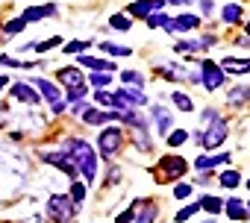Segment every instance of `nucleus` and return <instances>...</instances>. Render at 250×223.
Listing matches in <instances>:
<instances>
[{
  "label": "nucleus",
  "mask_w": 250,
  "mask_h": 223,
  "mask_svg": "<svg viewBox=\"0 0 250 223\" xmlns=\"http://www.w3.org/2000/svg\"><path fill=\"white\" fill-rule=\"evenodd\" d=\"M65 153H68V159L74 162L77 173H83L88 182H94V179H97V153L91 150V144H88V141H83V138H68Z\"/></svg>",
  "instance_id": "obj_1"
},
{
  "label": "nucleus",
  "mask_w": 250,
  "mask_h": 223,
  "mask_svg": "<svg viewBox=\"0 0 250 223\" xmlns=\"http://www.w3.org/2000/svg\"><path fill=\"white\" fill-rule=\"evenodd\" d=\"M227 135H229V127H227V121L218 115L215 109H206V112H203L200 132H197V141H200L206 150H215V147H221V144L227 141Z\"/></svg>",
  "instance_id": "obj_2"
},
{
  "label": "nucleus",
  "mask_w": 250,
  "mask_h": 223,
  "mask_svg": "<svg viewBox=\"0 0 250 223\" xmlns=\"http://www.w3.org/2000/svg\"><path fill=\"white\" fill-rule=\"evenodd\" d=\"M47 217L56 220V223H68L74 217V200L65 197V194H53L47 200Z\"/></svg>",
  "instance_id": "obj_3"
},
{
  "label": "nucleus",
  "mask_w": 250,
  "mask_h": 223,
  "mask_svg": "<svg viewBox=\"0 0 250 223\" xmlns=\"http://www.w3.org/2000/svg\"><path fill=\"white\" fill-rule=\"evenodd\" d=\"M121 130H115V127H109V130H103L100 132V153H103V159H115V153H118V147H121Z\"/></svg>",
  "instance_id": "obj_4"
},
{
  "label": "nucleus",
  "mask_w": 250,
  "mask_h": 223,
  "mask_svg": "<svg viewBox=\"0 0 250 223\" xmlns=\"http://www.w3.org/2000/svg\"><path fill=\"white\" fill-rule=\"evenodd\" d=\"M200 82H203L209 91H215V88L224 85V71H221L215 62H203V65H200Z\"/></svg>",
  "instance_id": "obj_5"
},
{
  "label": "nucleus",
  "mask_w": 250,
  "mask_h": 223,
  "mask_svg": "<svg viewBox=\"0 0 250 223\" xmlns=\"http://www.w3.org/2000/svg\"><path fill=\"white\" fill-rule=\"evenodd\" d=\"M33 88H39V97H44L47 103H53V112H56V115L65 109V106L59 103V94H62V91H59L50 79H36V82H33Z\"/></svg>",
  "instance_id": "obj_6"
},
{
  "label": "nucleus",
  "mask_w": 250,
  "mask_h": 223,
  "mask_svg": "<svg viewBox=\"0 0 250 223\" xmlns=\"http://www.w3.org/2000/svg\"><path fill=\"white\" fill-rule=\"evenodd\" d=\"M83 121L91 124V127H100V124H112V121H121V112H100V109H85L83 112Z\"/></svg>",
  "instance_id": "obj_7"
},
{
  "label": "nucleus",
  "mask_w": 250,
  "mask_h": 223,
  "mask_svg": "<svg viewBox=\"0 0 250 223\" xmlns=\"http://www.w3.org/2000/svg\"><path fill=\"white\" fill-rule=\"evenodd\" d=\"M42 159H44L47 165H53V167L65 170L68 176H77V167H74V162L68 159V153H42Z\"/></svg>",
  "instance_id": "obj_8"
},
{
  "label": "nucleus",
  "mask_w": 250,
  "mask_h": 223,
  "mask_svg": "<svg viewBox=\"0 0 250 223\" xmlns=\"http://www.w3.org/2000/svg\"><path fill=\"white\" fill-rule=\"evenodd\" d=\"M180 173H186V159H180V156H165V159H162V176L174 179V176H180Z\"/></svg>",
  "instance_id": "obj_9"
},
{
  "label": "nucleus",
  "mask_w": 250,
  "mask_h": 223,
  "mask_svg": "<svg viewBox=\"0 0 250 223\" xmlns=\"http://www.w3.org/2000/svg\"><path fill=\"white\" fill-rule=\"evenodd\" d=\"M200 27V18L197 15H177L174 21H171V33H188V30H197Z\"/></svg>",
  "instance_id": "obj_10"
},
{
  "label": "nucleus",
  "mask_w": 250,
  "mask_h": 223,
  "mask_svg": "<svg viewBox=\"0 0 250 223\" xmlns=\"http://www.w3.org/2000/svg\"><path fill=\"white\" fill-rule=\"evenodd\" d=\"M12 94H15V100L30 103V106H36V103L42 100L39 91H33V85H27V82H15V85H12Z\"/></svg>",
  "instance_id": "obj_11"
},
{
  "label": "nucleus",
  "mask_w": 250,
  "mask_h": 223,
  "mask_svg": "<svg viewBox=\"0 0 250 223\" xmlns=\"http://www.w3.org/2000/svg\"><path fill=\"white\" fill-rule=\"evenodd\" d=\"M59 82L68 88V91H74V88H83L85 82H83V74L77 71V68H65V71H59Z\"/></svg>",
  "instance_id": "obj_12"
},
{
  "label": "nucleus",
  "mask_w": 250,
  "mask_h": 223,
  "mask_svg": "<svg viewBox=\"0 0 250 223\" xmlns=\"http://www.w3.org/2000/svg\"><path fill=\"white\" fill-rule=\"evenodd\" d=\"M165 6V0H139V3H133L130 6V15H153L156 9H162Z\"/></svg>",
  "instance_id": "obj_13"
},
{
  "label": "nucleus",
  "mask_w": 250,
  "mask_h": 223,
  "mask_svg": "<svg viewBox=\"0 0 250 223\" xmlns=\"http://www.w3.org/2000/svg\"><path fill=\"white\" fill-rule=\"evenodd\" d=\"M218 68L227 71V74H250V59H232V56H227Z\"/></svg>",
  "instance_id": "obj_14"
},
{
  "label": "nucleus",
  "mask_w": 250,
  "mask_h": 223,
  "mask_svg": "<svg viewBox=\"0 0 250 223\" xmlns=\"http://www.w3.org/2000/svg\"><path fill=\"white\" fill-rule=\"evenodd\" d=\"M80 65H83V68H91V74L115 71V65H112V62H106V59H94V56H80Z\"/></svg>",
  "instance_id": "obj_15"
},
{
  "label": "nucleus",
  "mask_w": 250,
  "mask_h": 223,
  "mask_svg": "<svg viewBox=\"0 0 250 223\" xmlns=\"http://www.w3.org/2000/svg\"><path fill=\"white\" fill-rule=\"evenodd\" d=\"M56 12V6H30V9H24V15H21V21L24 24H30V21H39V18H47V15H53Z\"/></svg>",
  "instance_id": "obj_16"
},
{
  "label": "nucleus",
  "mask_w": 250,
  "mask_h": 223,
  "mask_svg": "<svg viewBox=\"0 0 250 223\" xmlns=\"http://www.w3.org/2000/svg\"><path fill=\"white\" fill-rule=\"evenodd\" d=\"M224 162H229V153H221V156H200L197 159V170H212V167H218V165H224Z\"/></svg>",
  "instance_id": "obj_17"
},
{
  "label": "nucleus",
  "mask_w": 250,
  "mask_h": 223,
  "mask_svg": "<svg viewBox=\"0 0 250 223\" xmlns=\"http://www.w3.org/2000/svg\"><path fill=\"white\" fill-rule=\"evenodd\" d=\"M224 208H227V214H229L232 220H244V217H247L244 203H241V200H235V197H232V200H227V203H224Z\"/></svg>",
  "instance_id": "obj_18"
},
{
  "label": "nucleus",
  "mask_w": 250,
  "mask_h": 223,
  "mask_svg": "<svg viewBox=\"0 0 250 223\" xmlns=\"http://www.w3.org/2000/svg\"><path fill=\"white\" fill-rule=\"evenodd\" d=\"M118 94H121L124 100H127V103H130L133 109H136V106H145V103H147V97H145V94H142L139 88H121Z\"/></svg>",
  "instance_id": "obj_19"
},
{
  "label": "nucleus",
  "mask_w": 250,
  "mask_h": 223,
  "mask_svg": "<svg viewBox=\"0 0 250 223\" xmlns=\"http://www.w3.org/2000/svg\"><path fill=\"white\" fill-rule=\"evenodd\" d=\"M153 118H156V130L165 135V132L171 130V115H168V112H165L162 106H156V109H153Z\"/></svg>",
  "instance_id": "obj_20"
},
{
  "label": "nucleus",
  "mask_w": 250,
  "mask_h": 223,
  "mask_svg": "<svg viewBox=\"0 0 250 223\" xmlns=\"http://www.w3.org/2000/svg\"><path fill=\"white\" fill-rule=\"evenodd\" d=\"M221 18H224L227 24H241V6H224Z\"/></svg>",
  "instance_id": "obj_21"
},
{
  "label": "nucleus",
  "mask_w": 250,
  "mask_h": 223,
  "mask_svg": "<svg viewBox=\"0 0 250 223\" xmlns=\"http://www.w3.org/2000/svg\"><path fill=\"white\" fill-rule=\"evenodd\" d=\"M174 103H177V109H180V112H191V109H194L191 97H188V94H183V91H174Z\"/></svg>",
  "instance_id": "obj_22"
},
{
  "label": "nucleus",
  "mask_w": 250,
  "mask_h": 223,
  "mask_svg": "<svg viewBox=\"0 0 250 223\" xmlns=\"http://www.w3.org/2000/svg\"><path fill=\"white\" fill-rule=\"evenodd\" d=\"M238 182H241L238 170H224V173H221V185H224V188H238Z\"/></svg>",
  "instance_id": "obj_23"
},
{
  "label": "nucleus",
  "mask_w": 250,
  "mask_h": 223,
  "mask_svg": "<svg viewBox=\"0 0 250 223\" xmlns=\"http://www.w3.org/2000/svg\"><path fill=\"white\" fill-rule=\"evenodd\" d=\"M247 97H250V88H247V85H238V88H232V91L227 94L229 103H244Z\"/></svg>",
  "instance_id": "obj_24"
},
{
  "label": "nucleus",
  "mask_w": 250,
  "mask_h": 223,
  "mask_svg": "<svg viewBox=\"0 0 250 223\" xmlns=\"http://www.w3.org/2000/svg\"><path fill=\"white\" fill-rule=\"evenodd\" d=\"M153 220H156V205L147 203V208H142V214H136L133 223H153Z\"/></svg>",
  "instance_id": "obj_25"
},
{
  "label": "nucleus",
  "mask_w": 250,
  "mask_h": 223,
  "mask_svg": "<svg viewBox=\"0 0 250 223\" xmlns=\"http://www.w3.org/2000/svg\"><path fill=\"white\" fill-rule=\"evenodd\" d=\"M221 205H224V203H221L218 197H206V200L200 203V208H203V211H209V217H212V214H218V211H221Z\"/></svg>",
  "instance_id": "obj_26"
},
{
  "label": "nucleus",
  "mask_w": 250,
  "mask_h": 223,
  "mask_svg": "<svg viewBox=\"0 0 250 223\" xmlns=\"http://www.w3.org/2000/svg\"><path fill=\"white\" fill-rule=\"evenodd\" d=\"M121 79L127 82V85H139V88L145 85V76H142L139 71H124V74H121Z\"/></svg>",
  "instance_id": "obj_27"
},
{
  "label": "nucleus",
  "mask_w": 250,
  "mask_h": 223,
  "mask_svg": "<svg viewBox=\"0 0 250 223\" xmlns=\"http://www.w3.org/2000/svg\"><path fill=\"white\" fill-rule=\"evenodd\" d=\"M100 50H106V53H112V56H130V53H133L130 47H121V44H109V41H103V44H100Z\"/></svg>",
  "instance_id": "obj_28"
},
{
  "label": "nucleus",
  "mask_w": 250,
  "mask_h": 223,
  "mask_svg": "<svg viewBox=\"0 0 250 223\" xmlns=\"http://www.w3.org/2000/svg\"><path fill=\"white\" fill-rule=\"evenodd\" d=\"M147 24L156 30V27H162V30H171V18H165V15H150L147 18Z\"/></svg>",
  "instance_id": "obj_29"
},
{
  "label": "nucleus",
  "mask_w": 250,
  "mask_h": 223,
  "mask_svg": "<svg viewBox=\"0 0 250 223\" xmlns=\"http://www.w3.org/2000/svg\"><path fill=\"white\" fill-rule=\"evenodd\" d=\"M194 211H200V203H191V205H186V208H180L177 211V223H183V220H188Z\"/></svg>",
  "instance_id": "obj_30"
},
{
  "label": "nucleus",
  "mask_w": 250,
  "mask_h": 223,
  "mask_svg": "<svg viewBox=\"0 0 250 223\" xmlns=\"http://www.w3.org/2000/svg\"><path fill=\"white\" fill-rule=\"evenodd\" d=\"M56 44H62V38H47V41H36L33 47H36L39 53H47V50H53Z\"/></svg>",
  "instance_id": "obj_31"
},
{
  "label": "nucleus",
  "mask_w": 250,
  "mask_h": 223,
  "mask_svg": "<svg viewBox=\"0 0 250 223\" xmlns=\"http://www.w3.org/2000/svg\"><path fill=\"white\" fill-rule=\"evenodd\" d=\"M177 50L180 53H197L203 47H200V41H177Z\"/></svg>",
  "instance_id": "obj_32"
},
{
  "label": "nucleus",
  "mask_w": 250,
  "mask_h": 223,
  "mask_svg": "<svg viewBox=\"0 0 250 223\" xmlns=\"http://www.w3.org/2000/svg\"><path fill=\"white\" fill-rule=\"evenodd\" d=\"M186 141H188V132H186V130H177V132H171V138H168L171 147H180V144H186Z\"/></svg>",
  "instance_id": "obj_33"
},
{
  "label": "nucleus",
  "mask_w": 250,
  "mask_h": 223,
  "mask_svg": "<svg viewBox=\"0 0 250 223\" xmlns=\"http://www.w3.org/2000/svg\"><path fill=\"white\" fill-rule=\"evenodd\" d=\"M71 200H74V205L85 200V185H83V182H77V185H71Z\"/></svg>",
  "instance_id": "obj_34"
},
{
  "label": "nucleus",
  "mask_w": 250,
  "mask_h": 223,
  "mask_svg": "<svg viewBox=\"0 0 250 223\" xmlns=\"http://www.w3.org/2000/svg\"><path fill=\"white\" fill-rule=\"evenodd\" d=\"M109 24H112L115 30H130V27H133L127 15H112V21H109Z\"/></svg>",
  "instance_id": "obj_35"
},
{
  "label": "nucleus",
  "mask_w": 250,
  "mask_h": 223,
  "mask_svg": "<svg viewBox=\"0 0 250 223\" xmlns=\"http://www.w3.org/2000/svg\"><path fill=\"white\" fill-rule=\"evenodd\" d=\"M91 85H97V88H106L109 82H112V76L109 74H91V79H88Z\"/></svg>",
  "instance_id": "obj_36"
},
{
  "label": "nucleus",
  "mask_w": 250,
  "mask_h": 223,
  "mask_svg": "<svg viewBox=\"0 0 250 223\" xmlns=\"http://www.w3.org/2000/svg\"><path fill=\"white\" fill-rule=\"evenodd\" d=\"M24 27H27V24H24V21H21V18H12V21H9V24H6V36H15V33H21V30H24Z\"/></svg>",
  "instance_id": "obj_37"
},
{
  "label": "nucleus",
  "mask_w": 250,
  "mask_h": 223,
  "mask_svg": "<svg viewBox=\"0 0 250 223\" xmlns=\"http://www.w3.org/2000/svg\"><path fill=\"white\" fill-rule=\"evenodd\" d=\"M62 50H65V53H83V50H88V41H71V44H65Z\"/></svg>",
  "instance_id": "obj_38"
},
{
  "label": "nucleus",
  "mask_w": 250,
  "mask_h": 223,
  "mask_svg": "<svg viewBox=\"0 0 250 223\" xmlns=\"http://www.w3.org/2000/svg\"><path fill=\"white\" fill-rule=\"evenodd\" d=\"M88 94V88L83 85V88H74V91H68V103H77V100H83Z\"/></svg>",
  "instance_id": "obj_39"
},
{
  "label": "nucleus",
  "mask_w": 250,
  "mask_h": 223,
  "mask_svg": "<svg viewBox=\"0 0 250 223\" xmlns=\"http://www.w3.org/2000/svg\"><path fill=\"white\" fill-rule=\"evenodd\" d=\"M94 100L103 103V106H112V94L109 91H94Z\"/></svg>",
  "instance_id": "obj_40"
},
{
  "label": "nucleus",
  "mask_w": 250,
  "mask_h": 223,
  "mask_svg": "<svg viewBox=\"0 0 250 223\" xmlns=\"http://www.w3.org/2000/svg\"><path fill=\"white\" fill-rule=\"evenodd\" d=\"M188 194H191V185H177V188H174V197H177V200H186Z\"/></svg>",
  "instance_id": "obj_41"
},
{
  "label": "nucleus",
  "mask_w": 250,
  "mask_h": 223,
  "mask_svg": "<svg viewBox=\"0 0 250 223\" xmlns=\"http://www.w3.org/2000/svg\"><path fill=\"white\" fill-rule=\"evenodd\" d=\"M133 217H136V208H127L124 214H118V217H115V223H130Z\"/></svg>",
  "instance_id": "obj_42"
},
{
  "label": "nucleus",
  "mask_w": 250,
  "mask_h": 223,
  "mask_svg": "<svg viewBox=\"0 0 250 223\" xmlns=\"http://www.w3.org/2000/svg\"><path fill=\"white\" fill-rule=\"evenodd\" d=\"M200 6H203V12H206V15H209V12L215 9V3H212V0H203V3H200Z\"/></svg>",
  "instance_id": "obj_43"
},
{
  "label": "nucleus",
  "mask_w": 250,
  "mask_h": 223,
  "mask_svg": "<svg viewBox=\"0 0 250 223\" xmlns=\"http://www.w3.org/2000/svg\"><path fill=\"white\" fill-rule=\"evenodd\" d=\"M168 3H177V6H183V3H191V0H168Z\"/></svg>",
  "instance_id": "obj_44"
},
{
  "label": "nucleus",
  "mask_w": 250,
  "mask_h": 223,
  "mask_svg": "<svg viewBox=\"0 0 250 223\" xmlns=\"http://www.w3.org/2000/svg\"><path fill=\"white\" fill-rule=\"evenodd\" d=\"M3 85H6V76H0V88H3Z\"/></svg>",
  "instance_id": "obj_45"
},
{
  "label": "nucleus",
  "mask_w": 250,
  "mask_h": 223,
  "mask_svg": "<svg viewBox=\"0 0 250 223\" xmlns=\"http://www.w3.org/2000/svg\"><path fill=\"white\" fill-rule=\"evenodd\" d=\"M244 208H247V217H250V205H244Z\"/></svg>",
  "instance_id": "obj_46"
},
{
  "label": "nucleus",
  "mask_w": 250,
  "mask_h": 223,
  "mask_svg": "<svg viewBox=\"0 0 250 223\" xmlns=\"http://www.w3.org/2000/svg\"><path fill=\"white\" fill-rule=\"evenodd\" d=\"M247 188H250V179H247Z\"/></svg>",
  "instance_id": "obj_47"
},
{
  "label": "nucleus",
  "mask_w": 250,
  "mask_h": 223,
  "mask_svg": "<svg viewBox=\"0 0 250 223\" xmlns=\"http://www.w3.org/2000/svg\"><path fill=\"white\" fill-rule=\"evenodd\" d=\"M247 33H250V27H247Z\"/></svg>",
  "instance_id": "obj_48"
},
{
  "label": "nucleus",
  "mask_w": 250,
  "mask_h": 223,
  "mask_svg": "<svg viewBox=\"0 0 250 223\" xmlns=\"http://www.w3.org/2000/svg\"><path fill=\"white\" fill-rule=\"evenodd\" d=\"M209 223H212V220H209Z\"/></svg>",
  "instance_id": "obj_49"
}]
</instances>
